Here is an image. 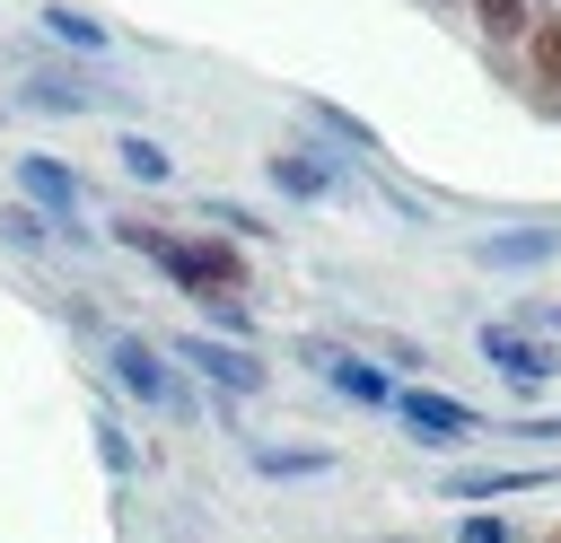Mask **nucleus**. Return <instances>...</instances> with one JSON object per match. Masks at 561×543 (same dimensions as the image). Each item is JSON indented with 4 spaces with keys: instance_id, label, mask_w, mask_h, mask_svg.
Returning a JSON list of instances; mask_svg holds the SVG:
<instances>
[{
    "instance_id": "obj_1",
    "label": "nucleus",
    "mask_w": 561,
    "mask_h": 543,
    "mask_svg": "<svg viewBox=\"0 0 561 543\" xmlns=\"http://www.w3.org/2000/svg\"><path fill=\"white\" fill-rule=\"evenodd\" d=\"M105 245H123V254H140L184 307H210V298H254V254L237 245V236H219V228H167V219H140V210H114L105 219Z\"/></svg>"
},
{
    "instance_id": "obj_2",
    "label": "nucleus",
    "mask_w": 561,
    "mask_h": 543,
    "mask_svg": "<svg viewBox=\"0 0 561 543\" xmlns=\"http://www.w3.org/2000/svg\"><path fill=\"white\" fill-rule=\"evenodd\" d=\"M96 359H105V385L131 403V412H158L175 429H193L210 403H202V377L184 359H167V342L131 333V324H96Z\"/></svg>"
},
{
    "instance_id": "obj_3",
    "label": "nucleus",
    "mask_w": 561,
    "mask_h": 543,
    "mask_svg": "<svg viewBox=\"0 0 561 543\" xmlns=\"http://www.w3.org/2000/svg\"><path fill=\"white\" fill-rule=\"evenodd\" d=\"M9 105L18 114H53V123H79V114H131V96L123 88H105V79H88V61L79 53H44V61H26L18 79H9Z\"/></svg>"
},
{
    "instance_id": "obj_4",
    "label": "nucleus",
    "mask_w": 561,
    "mask_h": 543,
    "mask_svg": "<svg viewBox=\"0 0 561 543\" xmlns=\"http://www.w3.org/2000/svg\"><path fill=\"white\" fill-rule=\"evenodd\" d=\"M9 184H18L26 210H44L53 245H105V236L88 228V175H79L70 158H53V149H18V158H9Z\"/></svg>"
},
{
    "instance_id": "obj_5",
    "label": "nucleus",
    "mask_w": 561,
    "mask_h": 543,
    "mask_svg": "<svg viewBox=\"0 0 561 543\" xmlns=\"http://www.w3.org/2000/svg\"><path fill=\"white\" fill-rule=\"evenodd\" d=\"M386 420H394L412 447H430V455H465L473 438H491L482 403H465V394H447V385H430V377H403L394 403H386Z\"/></svg>"
},
{
    "instance_id": "obj_6",
    "label": "nucleus",
    "mask_w": 561,
    "mask_h": 543,
    "mask_svg": "<svg viewBox=\"0 0 561 543\" xmlns=\"http://www.w3.org/2000/svg\"><path fill=\"white\" fill-rule=\"evenodd\" d=\"M289 359H298L324 394H342L351 412H386V403H394V385H403L377 350H351V342H333V333H298V342H289Z\"/></svg>"
},
{
    "instance_id": "obj_7",
    "label": "nucleus",
    "mask_w": 561,
    "mask_h": 543,
    "mask_svg": "<svg viewBox=\"0 0 561 543\" xmlns=\"http://www.w3.org/2000/svg\"><path fill=\"white\" fill-rule=\"evenodd\" d=\"M473 350H482V368H491L517 403H535V394H552V385H561V342H552V333H526V324L491 315V324L473 333Z\"/></svg>"
},
{
    "instance_id": "obj_8",
    "label": "nucleus",
    "mask_w": 561,
    "mask_h": 543,
    "mask_svg": "<svg viewBox=\"0 0 561 543\" xmlns=\"http://www.w3.org/2000/svg\"><path fill=\"white\" fill-rule=\"evenodd\" d=\"M351 158L324 149V140H289V149H263V184L289 201V210H324V201H351Z\"/></svg>"
},
{
    "instance_id": "obj_9",
    "label": "nucleus",
    "mask_w": 561,
    "mask_h": 543,
    "mask_svg": "<svg viewBox=\"0 0 561 543\" xmlns=\"http://www.w3.org/2000/svg\"><path fill=\"white\" fill-rule=\"evenodd\" d=\"M167 359H184L210 394H263V385H272V359H263L254 342H228V333H175Z\"/></svg>"
},
{
    "instance_id": "obj_10",
    "label": "nucleus",
    "mask_w": 561,
    "mask_h": 543,
    "mask_svg": "<svg viewBox=\"0 0 561 543\" xmlns=\"http://www.w3.org/2000/svg\"><path fill=\"white\" fill-rule=\"evenodd\" d=\"M465 254H473V272L526 280V272H543V263L561 254V219H508V228H482Z\"/></svg>"
},
{
    "instance_id": "obj_11",
    "label": "nucleus",
    "mask_w": 561,
    "mask_h": 543,
    "mask_svg": "<svg viewBox=\"0 0 561 543\" xmlns=\"http://www.w3.org/2000/svg\"><path fill=\"white\" fill-rule=\"evenodd\" d=\"M298 123H307L324 149H342L359 175H386V166H394V158H386V140H377V123H359L342 96H316V88H298Z\"/></svg>"
},
{
    "instance_id": "obj_12",
    "label": "nucleus",
    "mask_w": 561,
    "mask_h": 543,
    "mask_svg": "<svg viewBox=\"0 0 561 543\" xmlns=\"http://www.w3.org/2000/svg\"><path fill=\"white\" fill-rule=\"evenodd\" d=\"M508 70H517L526 105L561 123V0H552V9H543V18L526 26V44H517V61H508Z\"/></svg>"
},
{
    "instance_id": "obj_13",
    "label": "nucleus",
    "mask_w": 561,
    "mask_h": 543,
    "mask_svg": "<svg viewBox=\"0 0 561 543\" xmlns=\"http://www.w3.org/2000/svg\"><path fill=\"white\" fill-rule=\"evenodd\" d=\"M342 455L316 447V438H245V473L254 482H324Z\"/></svg>"
},
{
    "instance_id": "obj_14",
    "label": "nucleus",
    "mask_w": 561,
    "mask_h": 543,
    "mask_svg": "<svg viewBox=\"0 0 561 543\" xmlns=\"http://www.w3.org/2000/svg\"><path fill=\"white\" fill-rule=\"evenodd\" d=\"M543 482H561L552 464H456L447 482H438V499H526V490H543Z\"/></svg>"
},
{
    "instance_id": "obj_15",
    "label": "nucleus",
    "mask_w": 561,
    "mask_h": 543,
    "mask_svg": "<svg viewBox=\"0 0 561 543\" xmlns=\"http://www.w3.org/2000/svg\"><path fill=\"white\" fill-rule=\"evenodd\" d=\"M35 35H53V44H61V53H79V61L114 53V26H105L96 9H79V0H35Z\"/></svg>"
},
{
    "instance_id": "obj_16",
    "label": "nucleus",
    "mask_w": 561,
    "mask_h": 543,
    "mask_svg": "<svg viewBox=\"0 0 561 543\" xmlns=\"http://www.w3.org/2000/svg\"><path fill=\"white\" fill-rule=\"evenodd\" d=\"M88 447H96V464H105V482H140V464H149V447H140V429L123 420V403H105L96 394V420H88Z\"/></svg>"
},
{
    "instance_id": "obj_17",
    "label": "nucleus",
    "mask_w": 561,
    "mask_h": 543,
    "mask_svg": "<svg viewBox=\"0 0 561 543\" xmlns=\"http://www.w3.org/2000/svg\"><path fill=\"white\" fill-rule=\"evenodd\" d=\"M114 166H123L131 184H149V193H167V184H175V149H167L158 131H131V123L114 131Z\"/></svg>"
},
{
    "instance_id": "obj_18",
    "label": "nucleus",
    "mask_w": 561,
    "mask_h": 543,
    "mask_svg": "<svg viewBox=\"0 0 561 543\" xmlns=\"http://www.w3.org/2000/svg\"><path fill=\"white\" fill-rule=\"evenodd\" d=\"M193 219H202V228H219V236H237V245H272V236H280L263 210H245V201H228V193H210Z\"/></svg>"
},
{
    "instance_id": "obj_19",
    "label": "nucleus",
    "mask_w": 561,
    "mask_h": 543,
    "mask_svg": "<svg viewBox=\"0 0 561 543\" xmlns=\"http://www.w3.org/2000/svg\"><path fill=\"white\" fill-rule=\"evenodd\" d=\"M0 245H9V254H53V228H44V210H26V201H0Z\"/></svg>"
},
{
    "instance_id": "obj_20",
    "label": "nucleus",
    "mask_w": 561,
    "mask_h": 543,
    "mask_svg": "<svg viewBox=\"0 0 561 543\" xmlns=\"http://www.w3.org/2000/svg\"><path fill=\"white\" fill-rule=\"evenodd\" d=\"M456 543H526V525H508L500 508H465L456 517Z\"/></svg>"
},
{
    "instance_id": "obj_21",
    "label": "nucleus",
    "mask_w": 561,
    "mask_h": 543,
    "mask_svg": "<svg viewBox=\"0 0 561 543\" xmlns=\"http://www.w3.org/2000/svg\"><path fill=\"white\" fill-rule=\"evenodd\" d=\"M377 359H386L394 377H430V350H421L412 333H377Z\"/></svg>"
},
{
    "instance_id": "obj_22",
    "label": "nucleus",
    "mask_w": 561,
    "mask_h": 543,
    "mask_svg": "<svg viewBox=\"0 0 561 543\" xmlns=\"http://www.w3.org/2000/svg\"><path fill=\"white\" fill-rule=\"evenodd\" d=\"M508 324H526V333H561V298H517Z\"/></svg>"
},
{
    "instance_id": "obj_23",
    "label": "nucleus",
    "mask_w": 561,
    "mask_h": 543,
    "mask_svg": "<svg viewBox=\"0 0 561 543\" xmlns=\"http://www.w3.org/2000/svg\"><path fill=\"white\" fill-rule=\"evenodd\" d=\"M508 438H517V447H561V412H526Z\"/></svg>"
},
{
    "instance_id": "obj_24",
    "label": "nucleus",
    "mask_w": 561,
    "mask_h": 543,
    "mask_svg": "<svg viewBox=\"0 0 561 543\" xmlns=\"http://www.w3.org/2000/svg\"><path fill=\"white\" fill-rule=\"evenodd\" d=\"M386 543H412V534H386Z\"/></svg>"
},
{
    "instance_id": "obj_25",
    "label": "nucleus",
    "mask_w": 561,
    "mask_h": 543,
    "mask_svg": "<svg viewBox=\"0 0 561 543\" xmlns=\"http://www.w3.org/2000/svg\"><path fill=\"white\" fill-rule=\"evenodd\" d=\"M0 114H9V96H0Z\"/></svg>"
}]
</instances>
